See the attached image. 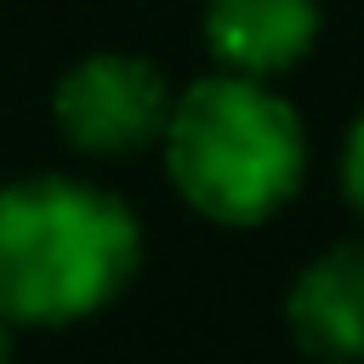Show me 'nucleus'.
<instances>
[{
  "instance_id": "nucleus-4",
  "label": "nucleus",
  "mask_w": 364,
  "mask_h": 364,
  "mask_svg": "<svg viewBox=\"0 0 364 364\" xmlns=\"http://www.w3.org/2000/svg\"><path fill=\"white\" fill-rule=\"evenodd\" d=\"M290 336L318 364H364V245H330L284 296Z\"/></svg>"
},
{
  "instance_id": "nucleus-2",
  "label": "nucleus",
  "mask_w": 364,
  "mask_h": 364,
  "mask_svg": "<svg viewBox=\"0 0 364 364\" xmlns=\"http://www.w3.org/2000/svg\"><path fill=\"white\" fill-rule=\"evenodd\" d=\"M159 142L176 193L222 228L273 216L307 171L296 108L256 85V74H210L188 85Z\"/></svg>"
},
{
  "instance_id": "nucleus-1",
  "label": "nucleus",
  "mask_w": 364,
  "mask_h": 364,
  "mask_svg": "<svg viewBox=\"0 0 364 364\" xmlns=\"http://www.w3.org/2000/svg\"><path fill=\"white\" fill-rule=\"evenodd\" d=\"M142 262L136 216L74 176L0 188V313L11 324H74L108 307Z\"/></svg>"
},
{
  "instance_id": "nucleus-5",
  "label": "nucleus",
  "mask_w": 364,
  "mask_h": 364,
  "mask_svg": "<svg viewBox=\"0 0 364 364\" xmlns=\"http://www.w3.org/2000/svg\"><path fill=\"white\" fill-rule=\"evenodd\" d=\"M205 40L233 74H279L318 40V0H205Z\"/></svg>"
},
{
  "instance_id": "nucleus-6",
  "label": "nucleus",
  "mask_w": 364,
  "mask_h": 364,
  "mask_svg": "<svg viewBox=\"0 0 364 364\" xmlns=\"http://www.w3.org/2000/svg\"><path fill=\"white\" fill-rule=\"evenodd\" d=\"M341 188H347L353 210L364 216V119L347 131V154H341Z\"/></svg>"
},
{
  "instance_id": "nucleus-3",
  "label": "nucleus",
  "mask_w": 364,
  "mask_h": 364,
  "mask_svg": "<svg viewBox=\"0 0 364 364\" xmlns=\"http://www.w3.org/2000/svg\"><path fill=\"white\" fill-rule=\"evenodd\" d=\"M171 108H176V97L165 85V74L131 51L80 57L57 80V97H51L57 131L80 154H102V159H119V154L159 142L171 125Z\"/></svg>"
},
{
  "instance_id": "nucleus-7",
  "label": "nucleus",
  "mask_w": 364,
  "mask_h": 364,
  "mask_svg": "<svg viewBox=\"0 0 364 364\" xmlns=\"http://www.w3.org/2000/svg\"><path fill=\"white\" fill-rule=\"evenodd\" d=\"M0 364H11V318L0 313Z\"/></svg>"
}]
</instances>
